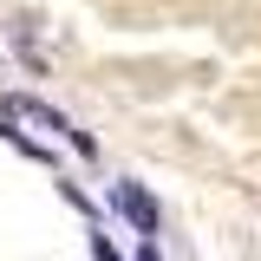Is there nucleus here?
<instances>
[{
  "instance_id": "f257e3e1",
  "label": "nucleus",
  "mask_w": 261,
  "mask_h": 261,
  "mask_svg": "<svg viewBox=\"0 0 261 261\" xmlns=\"http://www.w3.org/2000/svg\"><path fill=\"white\" fill-rule=\"evenodd\" d=\"M118 209H124V216L144 228V235H157V202L137 190V183H118Z\"/></svg>"
},
{
  "instance_id": "f03ea898",
  "label": "nucleus",
  "mask_w": 261,
  "mask_h": 261,
  "mask_svg": "<svg viewBox=\"0 0 261 261\" xmlns=\"http://www.w3.org/2000/svg\"><path fill=\"white\" fill-rule=\"evenodd\" d=\"M137 261H157V242H150V248H144V255H137Z\"/></svg>"
}]
</instances>
